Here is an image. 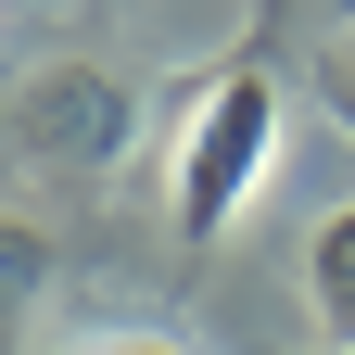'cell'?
I'll return each instance as SVG.
<instances>
[{
	"mask_svg": "<svg viewBox=\"0 0 355 355\" xmlns=\"http://www.w3.org/2000/svg\"><path fill=\"white\" fill-rule=\"evenodd\" d=\"M330 13H343V26H355V0H330Z\"/></svg>",
	"mask_w": 355,
	"mask_h": 355,
	"instance_id": "8992f818",
	"label": "cell"
},
{
	"mask_svg": "<svg viewBox=\"0 0 355 355\" xmlns=\"http://www.w3.org/2000/svg\"><path fill=\"white\" fill-rule=\"evenodd\" d=\"M304 304H318V343L355 355V203H330L304 229Z\"/></svg>",
	"mask_w": 355,
	"mask_h": 355,
	"instance_id": "3957f363",
	"label": "cell"
},
{
	"mask_svg": "<svg viewBox=\"0 0 355 355\" xmlns=\"http://www.w3.org/2000/svg\"><path fill=\"white\" fill-rule=\"evenodd\" d=\"M13 153L26 165H64V178H114L140 153V89L114 64H38L13 89Z\"/></svg>",
	"mask_w": 355,
	"mask_h": 355,
	"instance_id": "7a4b0ae2",
	"label": "cell"
},
{
	"mask_svg": "<svg viewBox=\"0 0 355 355\" xmlns=\"http://www.w3.org/2000/svg\"><path fill=\"white\" fill-rule=\"evenodd\" d=\"M38 279H51V241H38V229H0V343H13V318L38 304Z\"/></svg>",
	"mask_w": 355,
	"mask_h": 355,
	"instance_id": "277c9868",
	"label": "cell"
},
{
	"mask_svg": "<svg viewBox=\"0 0 355 355\" xmlns=\"http://www.w3.org/2000/svg\"><path fill=\"white\" fill-rule=\"evenodd\" d=\"M343 102H355V64H343Z\"/></svg>",
	"mask_w": 355,
	"mask_h": 355,
	"instance_id": "52a82bcc",
	"label": "cell"
},
{
	"mask_svg": "<svg viewBox=\"0 0 355 355\" xmlns=\"http://www.w3.org/2000/svg\"><path fill=\"white\" fill-rule=\"evenodd\" d=\"M76 355H191V343H165V330H89Z\"/></svg>",
	"mask_w": 355,
	"mask_h": 355,
	"instance_id": "5b68a950",
	"label": "cell"
},
{
	"mask_svg": "<svg viewBox=\"0 0 355 355\" xmlns=\"http://www.w3.org/2000/svg\"><path fill=\"white\" fill-rule=\"evenodd\" d=\"M266 165H279V76L241 51V64H216L191 89V114H178V153H165L178 241H229V216L266 191Z\"/></svg>",
	"mask_w": 355,
	"mask_h": 355,
	"instance_id": "6da1fadb",
	"label": "cell"
}]
</instances>
